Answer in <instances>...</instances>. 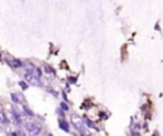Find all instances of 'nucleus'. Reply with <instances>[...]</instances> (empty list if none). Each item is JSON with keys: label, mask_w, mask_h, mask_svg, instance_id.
Instances as JSON below:
<instances>
[{"label": "nucleus", "mask_w": 163, "mask_h": 136, "mask_svg": "<svg viewBox=\"0 0 163 136\" xmlns=\"http://www.w3.org/2000/svg\"><path fill=\"white\" fill-rule=\"evenodd\" d=\"M69 81H70V83H72V81H73V83H75V81H77V79H75V78H69Z\"/></svg>", "instance_id": "4468645a"}, {"label": "nucleus", "mask_w": 163, "mask_h": 136, "mask_svg": "<svg viewBox=\"0 0 163 136\" xmlns=\"http://www.w3.org/2000/svg\"><path fill=\"white\" fill-rule=\"evenodd\" d=\"M24 79H26L27 83L32 84V85H36V86L40 85V79H38V77H37L36 73H33V71H26Z\"/></svg>", "instance_id": "7ed1b4c3"}, {"label": "nucleus", "mask_w": 163, "mask_h": 136, "mask_svg": "<svg viewBox=\"0 0 163 136\" xmlns=\"http://www.w3.org/2000/svg\"><path fill=\"white\" fill-rule=\"evenodd\" d=\"M17 134H18V136H26V135H24V132L22 131V130H18Z\"/></svg>", "instance_id": "f8f14e48"}, {"label": "nucleus", "mask_w": 163, "mask_h": 136, "mask_svg": "<svg viewBox=\"0 0 163 136\" xmlns=\"http://www.w3.org/2000/svg\"><path fill=\"white\" fill-rule=\"evenodd\" d=\"M12 99H13V102H14L15 104H21V98H18V97H17V94H15V93H13V94H12Z\"/></svg>", "instance_id": "6e6552de"}, {"label": "nucleus", "mask_w": 163, "mask_h": 136, "mask_svg": "<svg viewBox=\"0 0 163 136\" xmlns=\"http://www.w3.org/2000/svg\"><path fill=\"white\" fill-rule=\"evenodd\" d=\"M22 107H23V111H24V112H26V113H27V116H29V117L34 116V115H33V112H32V111H31V110H29V108H28V107H27V106H26V104H22Z\"/></svg>", "instance_id": "0eeeda50"}, {"label": "nucleus", "mask_w": 163, "mask_h": 136, "mask_svg": "<svg viewBox=\"0 0 163 136\" xmlns=\"http://www.w3.org/2000/svg\"><path fill=\"white\" fill-rule=\"evenodd\" d=\"M85 123H87V126L89 127V129H93L94 131H98V127L96 126V125L93 123V122L91 121V119H88V118H85Z\"/></svg>", "instance_id": "423d86ee"}, {"label": "nucleus", "mask_w": 163, "mask_h": 136, "mask_svg": "<svg viewBox=\"0 0 163 136\" xmlns=\"http://www.w3.org/2000/svg\"><path fill=\"white\" fill-rule=\"evenodd\" d=\"M59 126H60L61 130H64L65 132H69V125H68V122L65 121V119H59Z\"/></svg>", "instance_id": "39448f33"}, {"label": "nucleus", "mask_w": 163, "mask_h": 136, "mask_svg": "<svg viewBox=\"0 0 163 136\" xmlns=\"http://www.w3.org/2000/svg\"><path fill=\"white\" fill-rule=\"evenodd\" d=\"M26 129H27V131L29 132V135L31 136H37L41 132L42 127H41V125H38L37 122H27Z\"/></svg>", "instance_id": "f03ea898"}, {"label": "nucleus", "mask_w": 163, "mask_h": 136, "mask_svg": "<svg viewBox=\"0 0 163 136\" xmlns=\"http://www.w3.org/2000/svg\"><path fill=\"white\" fill-rule=\"evenodd\" d=\"M72 125L79 132H83L84 136H87V132H85V119H83L80 116H78V115H73L72 116Z\"/></svg>", "instance_id": "f257e3e1"}, {"label": "nucleus", "mask_w": 163, "mask_h": 136, "mask_svg": "<svg viewBox=\"0 0 163 136\" xmlns=\"http://www.w3.org/2000/svg\"><path fill=\"white\" fill-rule=\"evenodd\" d=\"M60 107H61L64 111H68V110H69V107L66 106V103H64V102H61V103H60Z\"/></svg>", "instance_id": "9b49d317"}, {"label": "nucleus", "mask_w": 163, "mask_h": 136, "mask_svg": "<svg viewBox=\"0 0 163 136\" xmlns=\"http://www.w3.org/2000/svg\"><path fill=\"white\" fill-rule=\"evenodd\" d=\"M131 136H140V134H139V132H136V131H133Z\"/></svg>", "instance_id": "ddd939ff"}, {"label": "nucleus", "mask_w": 163, "mask_h": 136, "mask_svg": "<svg viewBox=\"0 0 163 136\" xmlns=\"http://www.w3.org/2000/svg\"><path fill=\"white\" fill-rule=\"evenodd\" d=\"M0 117H1V123H3V125L7 123V117H5V113H4V112L0 115Z\"/></svg>", "instance_id": "9d476101"}, {"label": "nucleus", "mask_w": 163, "mask_h": 136, "mask_svg": "<svg viewBox=\"0 0 163 136\" xmlns=\"http://www.w3.org/2000/svg\"><path fill=\"white\" fill-rule=\"evenodd\" d=\"M154 136H157V134H156V135H154Z\"/></svg>", "instance_id": "2eb2a0df"}, {"label": "nucleus", "mask_w": 163, "mask_h": 136, "mask_svg": "<svg viewBox=\"0 0 163 136\" xmlns=\"http://www.w3.org/2000/svg\"><path fill=\"white\" fill-rule=\"evenodd\" d=\"M7 62H8V65H10L12 67H22L23 66V62L18 59H13V57L7 59Z\"/></svg>", "instance_id": "20e7f679"}, {"label": "nucleus", "mask_w": 163, "mask_h": 136, "mask_svg": "<svg viewBox=\"0 0 163 136\" xmlns=\"http://www.w3.org/2000/svg\"><path fill=\"white\" fill-rule=\"evenodd\" d=\"M19 85L22 86V89H23V90H26V89L28 88V85H27L26 81H19Z\"/></svg>", "instance_id": "1a4fd4ad"}]
</instances>
